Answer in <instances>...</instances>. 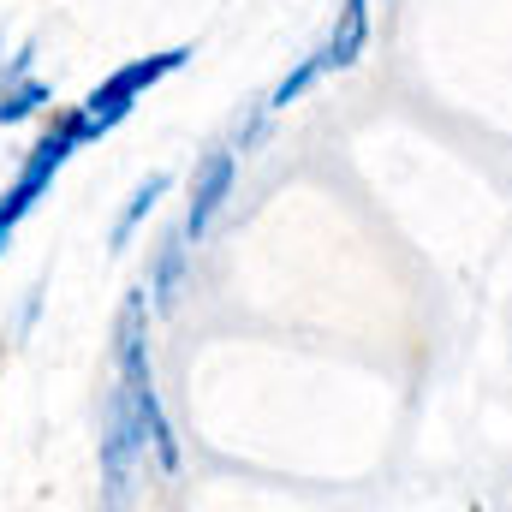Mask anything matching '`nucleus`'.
Masks as SVG:
<instances>
[{"label": "nucleus", "instance_id": "f257e3e1", "mask_svg": "<svg viewBox=\"0 0 512 512\" xmlns=\"http://www.w3.org/2000/svg\"><path fill=\"white\" fill-rule=\"evenodd\" d=\"M114 340H120V346H114V358H120V382H126V393L137 399L143 429H149V453H155L161 471H179V441H173V429H167V417H161L155 376H149V340H143V298H137V292H131L126 310H120V334H114Z\"/></svg>", "mask_w": 512, "mask_h": 512}, {"label": "nucleus", "instance_id": "f03ea898", "mask_svg": "<svg viewBox=\"0 0 512 512\" xmlns=\"http://www.w3.org/2000/svg\"><path fill=\"white\" fill-rule=\"evenodd\" d=\"M185 60H191V48H167V54L131 60V66H120V72H114V78H108L102 90H90V96H84V108H72V114H66L60 126L72 131L78 143H90V137L114 131V126H120V120L131 114V102H137V96H143L149 84H161L167 72H179Z\"/></svg>", "mask_w": 512, "mask_h": 512}, {"label": "nucleus", "instance_id": "7ed1b4c3", "mask_svg": "<svg viewBox=\"0 0 512 512\" xmlns=\"http://www.w3.org/2000/svg\"><path fill=\"white\" fill-rule=\"evenodd\" d=\"M149 447V429H143V411H137V399L126 393V382L108 393V429H102V471H108V483H114V495L126 489L131 465H137V453Z\"/></svg>", "mask_w": 512, "mask_h": 512}, {"label": "nucleus", "instance_id": "20e7f679", "mask_svg": "<svg viewBox=\"0 0 512 512\" xmlns=\"http://www.w3.org/2000/svg\"><path fill=\"white\" fill-rule=\"evenodd\" d=\"M72 149H78V137H72L66 126H60V131H48V137H42V143L30 149L24 173H18V179H12V191L0 197V221H6V227H18V215H24V209H30V203H36V197L48 191V179L60 173V161H66Z\"/></svg>", "mask_w": 512, "mask_h": 512}, {"label": "nucleus", "instance_id": "39448f33", "mask_svg": "<svg viewBox=\"0 0 512 512\" xmlns=\"http://www.w3.org/2000/svg\"><path fill=\"white\" fill-rule=\"evenodd\" d=\"M227 191H233V155H227V149H215V155H203V167H197L191 215H185V239H203V233H209V221L221 215Z\"/></svg>", "mask_w": 512, "mask_h": 512}, {"label": "nucleus", "instance_id": "423d86ee", "mask_svg": "<svg viewBox=\"0 0 512 512\" xmlns=\"http://www.w3.org/2000/svg\"><path fill=\"white\" fill-rule=\"evenodd\" d=\"M364 36H370V0H346V12H340V24H334V36H328L322 60H328V66H352V60L364 54Z\"/></svg>", "mask_w": 512, "mask_h": 512}, {"label": "nucleus", "instance_id": "0eeeda50", "mask_svg": "<svg viewBox=\"0 0 512 512\" xmlns=\"http://www.w3.org/2000/svg\"><path fill=\"white\" fill-rule=\"evenodd\" d=\"M167 197V173H149L137 191H131V203H126V215H120V227H114V251H126V239L143 227V215H155V203Z\"/></svg>", "mask_w": 512, "mask_h": 512}, {"label": "nucleus", "instance_id": "6e6552de", "mask_svg": "<svg viewBox=\"0 0 512 512\" xmlns=\"http://www.w3.org/2000/svg\"><path fill=\"white\" fill-rule=\"evenodd\" d=\"M42 102H48V84H42V78H30V72L6 78V84H0V126H12V120L36 114Z\"/></svg>", "mask_w": 512, "mask_h": 512}, {"label": "nucleus", "instance_id": "1a4fd4ad", "mask_svg": "<svg viewBox=\"0 0 512 512\" xmlns=\"http://www.w3.org/2000/svg\"><path fill=\"white\" fill-rule=\"evenodd\" d=\"M179 274H185V233H173V239L155 251V304H161V310L179 304Z\"/></svg>", "mask_w": 512, "mask_h": 512}, {"label": "nucleus", "instance_id": "9d476101", "mask_svg": "<svg viewBox=\"0 0 512 512\" xmlns=\"http://www.w3.org/2000/svg\"><path fill=\"white\" fill-rule=\"evenodd\" d=\"M322 72H328V60H322V54H310L298 72H286V78H280V90H274V102H268V108H292V102H298V96H304Z\"/></svg>", "mask_w": 512, "mask_h": 512}, {"label": "nucleus", "instance_id": "9b49d317", "mask_svg": "<svg viewBox=\"0 0 512 512\" xmlns=\"http://www.w3.org/2000/svg\"><path fill=\"white\" fill-rule=\"evenodd\" d=\"M6 233H12V227H6V221H0V251H6Z\"/></svg>", "mask_w": 512, "mask_h": 512}, {"label": "nucleus", "instance_id": "f8f14e48", "mask_svg": "<svg viewBox=\"0 0 512 512\" xmlns=\"http://www.w3.org/2000/svg\"><path fill=\"white\" fill-rule=\"evenodd\" d=\"M0 42H6V36H0Z\"/></svg>", "mask_w": 512, "mask_h": 512}]
</instances>
